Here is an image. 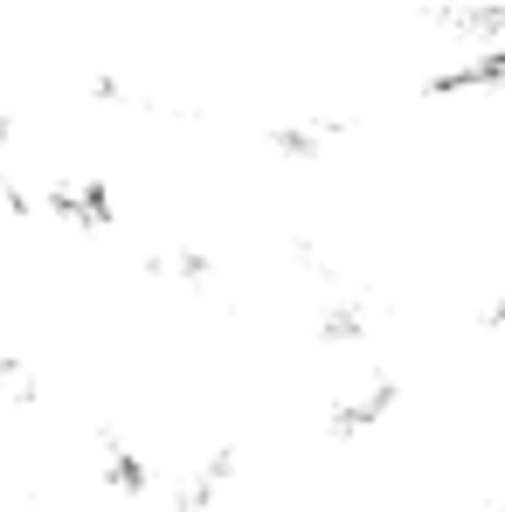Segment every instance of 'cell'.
Here are the masks:
<instances>
[{"label":"cell","mask_w":505,"mask_h":512,"mask_svg":"<svg viewBox=\"0 0 505 512\" xmlns=\"http://www.w3.org/2000/svg\"><path fill=\"white\" fill-rule=\"evenodd\" d=\"M97 478H104V492H118L125 506H146V499H153V464H146L125 436H111V429H104V443H97Z\"/></svg>","instance_id":"6da1fadb"},{"label":"cell","mask_w":505,"mask_h":512,"mask_svg":"<svg viewBox=\"0 0 505 512\" xmlns=\"http://www.w3.org/2000/svg\"><path fill=\"white\" fill-rule=\"evenodd\" d=\"M429 21H436L450 42H471V49H499V35H505V7L499 0H443Z\"/></svg>","instance_id":"7a4b0ae2"},{"label":"cell","mask_w":505,"mask_h":512,"mask_svg":"<svg viewBox=\"0 0 505 512\" xmlns=\"http://www.w3.org/2000/svg\"><path fill=\"white\" fill-rule=\"evenodd\" d=\"M505 84V49H471L464 63H450V70H429V97H492V90Z\"/></svg>","instance_id":"3957f363"},{"label":"cell","mask_w":505,"mask_h":512,"mask_svg":"<svg viewBox=\"0 0 505 512\" xmlns=\"http://www.w3.org/2000/svg\"><path fill=\"white\" fill-rule=\"evenodd\" d=\"M395 416V381H367V388H353V395H339L326 429L333 436H367V429H381Z\"/></svg>","instance_id":"277c9868"},{"label":"cell","mask_w":505,"mask_h":512,"mask_svg":"<svg viewBox=\"0 0 505 512\" xmlns=\"http://www.w3.org/2000/svg\"><path fill=\"white\" fill-rule=\"evenodd\" d=\"M0 395H7V402H21V409H28V402H42V381H35L7 346H0Z\"/></svg>","instance_id":"5b68a950"},{"label":"cell","mask_w":505,"mask_h":512,"mask_svg":"<svg viewBox=\"0 0 505 512\" xmlns=\"http://www.w3.org/2000/svg\"><path fill=\"white\" fill-rule=\"evenodd\" d=\"M7 146H14V118L0 111V153H7Z\"/></svg>","instance_id":"8992f818"}]
</instances>
